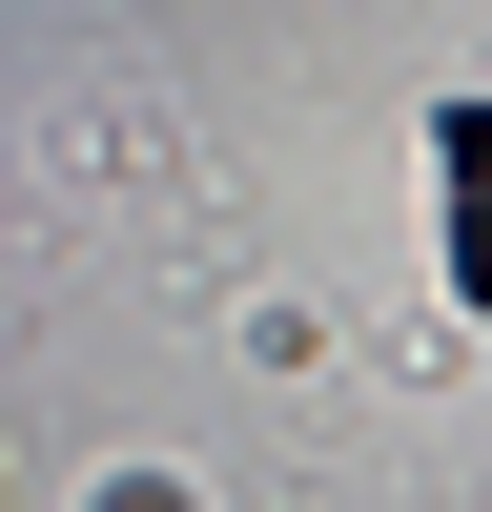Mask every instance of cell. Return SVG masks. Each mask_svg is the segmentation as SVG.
I'll return each instance as SVG.
<instances>
[{"mask_svg":"<svg viewBox=\"0 0 492 512\" xmlns=\"http://www.w3.org/2000/svg\"><path fill=\"white\" fill-rule=\"evenodd\" d=\"M451 287H472V308H492V103H451Z\"/></svg>","mask_w":492,"mask_h":512,"instance_id":"6da1fadb","label":"cell"}]
</instances>
